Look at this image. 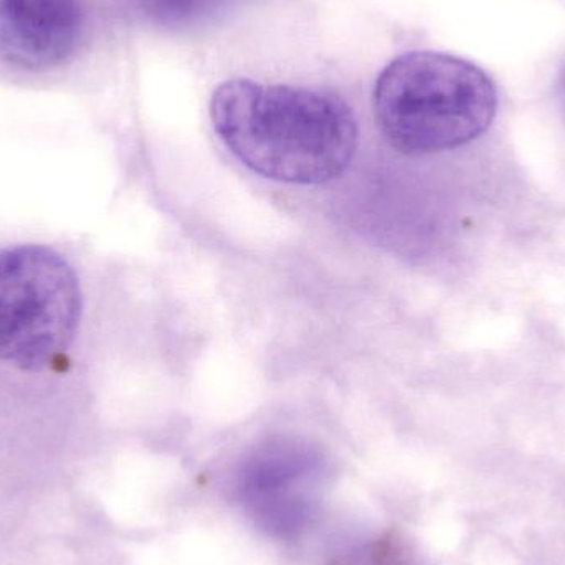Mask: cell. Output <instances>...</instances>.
<instances>
[{"label":"cell","instance_id":"5b68a950","mask_svg":"<svg viewBox=\"0 0 565 565\" xmlns=\"http://www.w3.org/2000/svg\"><path fill=\"white\" fill-rule=\"evenodd\" d=\"M79 29L78 0H0V65L32 73L62 66Z\"/></svg>","mask_w":565,"mask_h":565},{"label":"cell","instance_id":"3957f363","mask_svg":"<svg viewBox=\"0 0 565 565\" xmlns=\"http://www.w3.org/2000/svg\"><path fill=\"white\" fill-rule=\"evenodd\" d=\"M82 289L68 262L49 247L0 252V361L49 367L75 339Z\"/></svg>","mask_w":565,"mask_h":565},{"label":"cell","instance_id":"52a82bcc","mask_svg":"<svg viewBox=\"0 0 565 565\" xmlns=\"http://www.w3.org/2000/svg\"><path fill=\"white\" fill-rule=\"evenodd\" d=\"M561 89H563L565 96V65L563 68V73H561Z\"/></svg>","mask_w":565,"mask_h":565},{"label":"cell","instance_id":"8992f818","mask_svg":"<svg viewBox=\"0 0 565 565\" xmlns=\"http://www.w3.org/2000/svg\"><path fill=\"white\" fill-rule=\"evenodd\" d=\"M224 0H142L146 13L169 26L188 25L218 9Z\"/></svg>","mask_w":565,"mask_h":565},{"label":"cell","instance_id":"6da1fadb","mask_svg":"<svg viewBox=\"0 0 565 565\" xmlns=\"http://www.w3.org/2000/svg\"><path fill=\"white\" fill-rule=\"evenodd\" d=\"M211 119L228 151L271 181H334L358 151L354 113L329 89L228 79L212 96Z\"/></svg>","mask_w":565,"mask_h":565},{"label":"cell","instance_id":"277c9868","mask_svg":"<svg viewBox=\"0 0 565 565\" xmlns=\"http://www.w3.org/2000/svg\"><path fill=\"white\" fill-rule=\"evenodd\" d=\"M328 477L329 461L321 448L298 438H270L242 461L235 493L258 530L291 541L318 516Z\"/></svg>","mask_w":565,"mask_h":565},{"label":"cell","instance_id":"7a4b0ae2","mask_svg":"<svg viewBox=\"0 0 565 565\" xmlns=\"http://www.w3.org/2000/svg\"><path fill=\"white\" fill-rule=\"evenodd\" d=\"M490 76L468 60L408 52L392 60L374 86V116L388 145L404 154L460 148L483 135L497 115Z\"/></svg>","mask_w":565,"mask_h":565}]
</instances>
